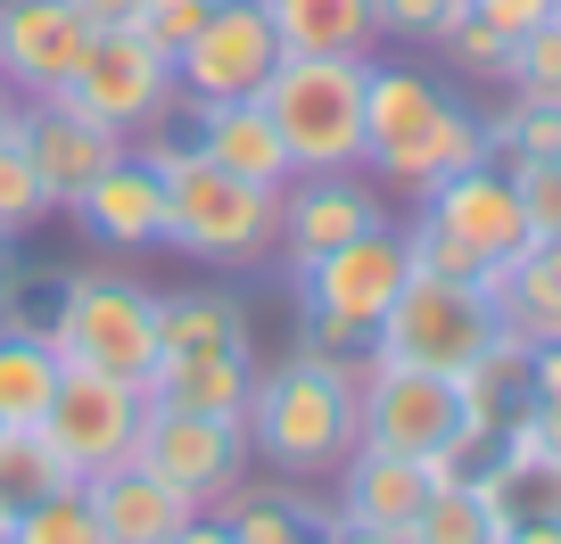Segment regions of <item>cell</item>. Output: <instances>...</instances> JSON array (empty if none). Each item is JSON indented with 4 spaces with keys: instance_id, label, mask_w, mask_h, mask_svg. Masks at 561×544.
I'll return each mask as SVG.
<instances>
[{
    "instance_id": "6da1fadb",
    "label": "cell",
    "mask_w": 561,
    "mask_h": 544,
    "mask_svg": "<svg viewBox=\"0 0 561 544\" xmlns=\"http://www.w3.org/2000/svg\"><path fill=\"white\" fill-rule=\"evenodd\" d=\"M248 454L273 478H331L364 445V347H314L280 355L248 380Z\"/></svg>"
},
{
    "instance_id": "7a4b0ae2",
    "label": "cell",
    "mask_w": 561,
    "mask_h": 544,
    "mask_svg": "<svg viewBox=\"0 0 561 544\" xmlns=\"http://www.w3.org/2000/svg\"><path fill=\"white\" fill-rule=\"evenodd\" d=\"M488 158V132L479 116L438 83L430 67H380L371 58L364 83V174L397 198H421L430 182L462 174V165Z\"/></svg>"
},
{
    "instance_id": "3957f363",
    "label": "cell",
    "mask_w": 561,
    "mask_h": 544,
    "mask_svg": "<svg viewBox=\"0 0 561 544\" xmlns=\"http://www.w3.org/2000/svg\"><path fill=\"white\" fill-rule=\"evenodd\" d=\"M140 165L158 174L165 190V247L191 264H224V273H248V264L273 256L280 240V190H256V182L224 174V165H207L191 141H174V132H140Z\"/></svg>"
},
{
    "instance_id": "277c9868",
    "label": "cell",
    "mask_w": 561,
    "mask_h": 544,
    "mask_svg": "<svg viewBox=\"0 0 561 544\" xmlns=\"http://www.w3.org/2000/svg\"><path fill=\"white\" fill-rule=\"evenodd\" d=\"M364 83H371V58L280 50V67L264 74L256 100L298 174H355L364 165Z\"/></svg>"
},
{
    "instance_id": "5b68a950",
    "label": "cell",
    "mask_w": 561,
    "mask_h": 544,
    "mask_svg": "<svg viewBox=\"0 0 561 544\" xmlns=\"http://www.w3.org/2000/svg\"><path fill=\"white\" fill-rule=\"evenodd\" d=\"M42 338L58 347V363L140 387L158 363V289H140L133 273H67Z\"/></svg>"
},
{
    "instance_id": "8992f818",
    "label": "cell",
    "mask_w": 561,
    "mask_h": 544,
    "mask_svg": "<svg viewBox=\"0 0 561 544\" xmlns=\"http://www.w3.org/2000/svg\"><path fill=\"white\" fill-rule=\"evenodd\" d=\"M404 273H413V256H404L397 223H371V231H355V240L322 247L314 264L289 273V281H298L306 338H314V347H371V331H380V314L397 305Z\"/></svg>"
},
{
    "instance_id": "52a82bcc",
    "label": "cell",
    "mask_w": 561,
    "mask_h": 544,
    "mask_svg": "<svg viewBox=\"0 0 561 544\" xmlns=\"http://www.w3.org/2000/svg\"><path fill=\"white\" fill-rule=\"evenodd\" d=\"M488 347H495L488 289L479 281H438V273H404L397 305H388L380 331H371V355H380V363L446 371V380H462Z\"/></svg>"
},
{
    "instance_id": "ba28073f",
    "label": "cell",
    "mask_w": 561,
    "mask_h": 544,
    "mask_svg": "<svg viewBox=\"0 0 561 544\" xmlns=\"http://www.w3.org/2000/svg\"><path fill=\"white\" fill-rule=\"evenodd\" d=\"M58 100H75L83 116H100L124 141H140V132L174 124L182 91H174V58H165L158 42H140L133 25H107V34H91L83 67H75V83L58 91Z\"/></svg>"
},
{
    "instance_id": "9c48e42d",
    "label": "cell",
    "mask_w": 561,
    "mask_h": 544,
    "mask_svg": "<svg viewBox=\"0 0 561 544\" xmlns=\"http://www.w3.org/2000/svg\"><path fill=\"white\" fill-rule=\"evenodd\" d=\"M364 445L388 454H455L462 471H479L462 454V380L446 371H413V363H380L364 347Z\"/></svg>"
},
{
    "instance_id": "30bf717a",
    "label": "cell",
    "mask_w": 561,
    "mask_h": 544,
    "mask_svg": "<svg viewBox=\"0 0 561 544\" xmlns=\"http://www.w3.org/2000/svg\"><path fill=\"white\" fill-rule=\"evenodd\" d=\"M140 413H149V396H140L133 380H107V371H75L67 363L34 429L75 478H100V471H116V462H133Z\"/></svg>"
},
{
    "instance_id": "8fae6325",
    "label": "cell",
    "mask_w": 561,
    "mask_h": 544,
    "mask_svg": "<svg viewBox=\"0 0 561 544\" xmlns=\"http://www.w3.org/2000/svg\"><path fill=\"white\" fill-rule=\"evenodd\" d=\"M133 462H140V471H158L174 495H191L198 511H215L248 471H256L240 421H215V413H174V404H149V413H140Z\"/></svg>"
},
{
    "instance_id": "7c38bea8",
    "label": "cell",
    "mask_w": 561,
    "mask_h": 544,
    "mask_svg": "<svg viewBox=\"0 0 561 544\" xmlns=\"http://www.w3.org/2000/svg\"><path fill=\"white\" fill-rule=\"evenodd\" d=\"M273 67H280V34H273V18H264V0H215V18L174 50L182 116H191V107H215V100H256Z\"/></svg>"
},
{
    "instance_id": "4fadbf2b",
    "label": "cell",
    "mask_w": 561,
    "mask_h": 544,
    "mask_svg": "<svg viewBox=\"0 0 561 544\" xmlns=\"http://www.w3.org/2000/svg\"><path fill=\"white\" fill-rule=\"evenodd\" d=\"M91 50V18L75 0H0V83L18 100H58Z\"/></svg>"
},
{
    "instance_id": "5bb4252c",
    "label": "cell",
    "mask_w": 561,
    "mask_h": 544,
    "mask_svg": "<svg viewBox=\"0 0 561 544\" xmlns=\"http://www.w3.org/2000/svg\"><path fill=\"white\" fill-rule=\"evenodd\" d=\"M421 215L438 231H455V240L471 247V256H488V264H512V256L537 247V231H528V215H520V190H512V174L495 158L430 182V190H421Z\"/></svg>"
},
{
    "instance_id": "9a60e30c",
    "label": "cell",
    "mask_w": 561,
    "mask_h": 544,
    "mask_svg": "<svg viewBox=\"0 0 561 544\" xmlns=\"http://www.w3.org/2000/svg\"><path fill=\"white\" fill-rule=\"evenodd\" d=\"M371 223H388V207L371 198L364 165H355V174H289V190H280V240H273V256L298 273V264H314L322 247L355 240V231H371Z\"/></svg>"
},
{
    "instance_id": "2e32d148",
    "label": "cell",
    "mask_w": 561,
    "mask_h": 544,
    "mask_svg": "<svg viewBox=\"0 0 561 544\" xmlns=\"http://www.w3.org/2000/svg\"><path fill=\"white\" fill-rule=\"evenodd\" d=\"M18 141H25V158H34V174H42V190H50V207H67V198L83 190L91 174H107V165L133 149L124 132H107L100 116H83L75 100H25Z\"/></svg>"
},
{
    "instance_id": "e0dca14e",
    "label": "cell",
    "mask_w": 561,
    "mask_h": 544,
    "mask_svg": "<svg viewBox=\"0 0 561 544\" xmlns=\"http://www.w3.org/2000/svg\"><path fill=\"white\" fill-rule=\"evenodd\" d=\"M67 215L107 256H149V247H165V190H158V174L140 165V149H124L107 174H91L83 190L67 198Z\"/></svg>"
},
{
    "instance_id": "ac0fdd59",
    "label": "cell",
    "mask_w": 561,
    "mask_h": 544,
    "mask_svg": "<svg viewBox=\"0 0 561 544\" xmlns=\"http://www.w3.org/2000/svg\"><path fill=\"white\" fill-rule=\"evenodd\" d=\"M331 511L339 520H355V528H413L421 520V504H430V487H438V478H430V462L421 454H388V445H355L347 462H339L331 471Z\"/></svg>"
},
{
    "instance_id": "d6986e66",
    "label": "cell",
    "mask_w": 561,
    "mask_h": 544,
    "mask_svg": "<svg viewBox=\"0 0 561 544\" xmlns=\"http://www.w3.org/2000/svg\"><path fill=\"white\" fill-rule=\"evenodd\" d=\"M248 380H256V355L240 347H158L140 396L174 404V413H215V421H240L248 413Z\"/></svg>"
},
{
    "instance_id": "ffe728a7",
    "label": "cell",
    "mask_w": 561,
    "mask_h": 544,
    "mask_svg": "<svg viewBox=\"0 0 561 544\" xmlns=\"http://www.w3.org/2000/svg\"><path fill=\"white\" fill-rule=\"evenodd\" d=\"M191 149L207 165H224V174L256 182V190H289V149H280L273 116H264V100H215V107H191Z\"/></svg>"
},
{
    "instance_id": "44dd1931",
    "label": "cell",
    "mask_w": 561,
    "mask_h": 544,
    "mask_svg": "<svg viewBox=\"0 0 561 544\" xmlns=\"http://www.w3.org/2000/svg\"><path fill=\"white\" fill-rule=\"evenodd\" d=\"M83 504L100 520V544H165L182 520H198L191 495H174L158 471H140V462H116V471L83 478Z\"/></svg>"
},
{
    "instance_id": "7402d4cb",
    "label": "cell",
    "mask_w": 561,
    "mask_h": 544,
    "mask_svg": "<svg viewBox=\"0 0 561 544\" xmlns=\"http://www.w3.org/2000/svg\"><path fill=\"white\" fill-rule=\"evenodd\" d=\"M215 520L231 528V544H322V528L339 520L331 504L306 495V478H240L215 504Z\"/></svg>"
},
{
    "instance_id": "603a6c76",
    "label": "cell",
    "mask_w": 561,
    "mask_h": 544,
    "mask_svg": "<svg viewBox=\"0 0 561 544\" xmlns=\"http://www.w3.org/2000/svg\"><path fill=\"white\" fill-rule=\"evenodd\" d=\"M280 50H314V58H371L380 50V0H264Z\"/></svg>"
},
{
    "instance_id": "cb8c5ba5",
    "label": "cell",
    "mask_w": 561,
    "mask_h": 544,
    "mask_svg": "<svg viewBox=\"0 0 561 544\" xmlns=\"http://www.w3.org/2000/svg\"><path fill=\"white\" fill-rule=\"evenodd\" d=\"M512 520H520V511L504 504V487H495L488 471H462V478H438V487H430V504L404 528V544H504Z\"/></svg>"
},
{
    "instance_id": "d4e9b609",
    "label": "cell",
    "mask_w": 561,
    "mask_h": 544,
    "mask_svg": "<svg viewBox=\"0 0 561 544\" xmlns=\"http://www.w3.org/2000/svg\"><path fill=\"white\" fill-rule=\"evenodd\" d=\"M58 347L34 331V322H9L0 314V429H34L42 404H50L58 387Z\"/></svg>"
},
{
    "instance_id": "484cf974",
    "label": "cell",
    "mask_w": 561,
    "mask_h": 544,
    "mask_svg": "<svg viewBox=\"0 0 561 544\" xmlns=\"http://www.w3.org/2000/svg\"><path fill=\"white\" fill-rule=\"evenodd\" d=\"M488 305H495V331L520 338V347H553L561 338V289L545 281L537 256H512V264H488Z\"/></svg>"
},
{
    "instance_id": "4316f807",
    "label": "cell",
    "mask_w": 561,
    "mask_h": 544,
    "mask_svg": "<svg viewBox=\"0 0 561 544\" xmlns=\"http://www.w3.org/2000/svg\"><path fill=\"white\" fill-rule=\"evenodd\" d=\"M158 347H240V355H256L248 305L231 289H174V298H158Z\"/></svg>"
},
{
    "instance_id": "83f0119b",
    "label": "cell",
    "mask_w": 561,
    "mask_h": 544,
    "mask_svg": "<svg viewBox=\"0 0 561 544\" xmlns=\"http://www.w3.org/2000/svg\"><path fill=\"white\" fill-rule=\"evenodd\" d=\"M479 132H488V158H495V165L561 158V107H545V100H512V107H495V116H479Z\"/></svg>"
},
{
    "instance_id": "f1b7e54d",
    "label": "cell",
    "mask_w": 561,
    "mask_h": 544,
    "mask_svg": "<svg viewBox=\"0 0 561 544\" xmlns=\"http://www.w3.org/2000/svg\"><path fill=\"white\" fill-rule=\"evenodd\" d=\"M9 544H100V520H91V504H83V478L34 495V504H18Z\"/></svg>"
},
{
    "instance_id": "f546056e",
    "label": "cell",
    "mask_w": 561,
    "mask_h": 544,
    "mask_svg": "<svg viewBox=\"0 0 561 544\" xmlns=\"http://www.w3.org/2000/svg\"><path fill=\"white\" fill-rule=\"evenodd\" d=\"M50 487H75V471L42 445V429H0V495L9 504H34Z\"/></svg>"
},
{
    "instance_id": "4dcf8cb0",
    "label": "cell",
    "mask_w": 561,
    "mask_h": 544,
    "mask_svg": "<svg viewBox=\"0 0 561 544\" xmlns=\"http://www.w3.org/2000/svg\"><path fill=\"white\" fill-rule=\"evenodd\" d=\"M504 91H512V100H545V107H561V25H553V18L528 25V34L512 42V58H504Z\"/></svg>"
},
{
    "instance_id": "1f68e13d",
    "label": "cell",
    "mask_w": 561,
    "mask_h": 544,
    "mask_svg": "<svg viewBox=\"0 0 561 544\" xmlns=\"http://www.w3.org/2000/svg\"><path fill=\"white\" fill-rule=\"evenodd\" d=\"M50 190H42V174H34V158H25V141L18 132H9V141H0V231H9V240H25V231L34 223H50Z\"/></svg>"
},
{
    "instance_id": "d6a6232c",
    "label": "cell",
    "mask_w": 561,
    "mask_h": 544,
    "mask_svg": "<svg viewBox=\"0 0 561 544\" xmlns=\"http://www.w3.org/2000/svg\"><path fill=\"white\" fill-rule=\"evenodd\" d=\"M404 256H413V273H438V281H488V256H471V247H462L455 231H438L430 215H413Z\"/></svg>"
},
{
    "instance_id": "836d02e7",
    "label": "cell",
    "mask_w": 561,
    "mask_h": 544,
    "mask_svg": "<svg viewBox=\"0 0 561 544\" xmlns=\"http://www.w3.org/2000/svg\"><path fill=\"white\" fill-rule=\"evenodd\" d=\"M471 18V0H380V34H397V42H430L438 50L455 25Z\"/></svg>"
},
{
    "instance_id": "e575fe53",
    "label": "cell",
    "mask_w": 561,
    "mask_h": 544,
    "mask_svg": "<svg viewBox=\"0 0 561 544\" xmlns=\"http://www.w3.org/2000/svg\"><path fill=\"white\" fill-rule=\"evenodd\" d=\"M438 58H446L455 74H471V83H504V58H512V42H504V34H488L479 18H462L455 34L438 42Z\"/></svg>"
},
{
    "instance_id": "d590c367",
    "label": "cell",
    "mask_w": 561,
    "mask_h": 544,
    "mask_svg": "<svg viewBox=\"0 0 561 544\" xmlns=\"http://www.w3.org/2000/svg\"><path fill=\"white\" fill-rule=\"evenodd\" d=\"M512 174V190H520V215H528V231H561V158H520V165H504Z\"/></svg>"
},
{
    "instance_id": "8d00e7d4",
    "label": "cell",
    "mask_w": 561,
    "mask_h": 544,
    "mask_svg": "<svg viewBox=\"0 0 561 544\" xmlns=\"http://www.w3.org/2000/svg\"><path fill=\"white\" fill-rule=\"evenodd\" d=\"M207 18H215V0H140L133 34H140V42H158V50L174 58V50H182V42H191Z\"/></svg>"
},
{
    "instance_id": "74e56055",
    "label": "cell",
    "mask_w": 561,
    "mask_h": 544,
    "mask_svg": "<svg viewBox=\"0 0 561 544\" xmlns=\"http://www.w3.org/2000/svg\"><path fill=\"white\" fill-rule=\"evenodd\" d=\"M471 18L488 25V34H504V42H520L528 25H545L553 18V0H471Z\"/></svg>"
},
{
    "instance_id": "f35d334b",
    "label": "cell",
    "mask_w": 561,
    "mask_h": 544,
    "mask_svg": "<svg viewBox=\"0 0 561 544\" xmlns=\"http://www.w3.org/2000/svg\"><path fill=\"white\" fill-rule=\"evenodd\" d=\"M528 404H545V413H561V338L553 347H528V380H520Z\"/></svg>"
},
{
    "instance_id": "ab89813d",
    "label": "cell",
    "mask_w": 561,
    "mask_h": 544,
    "mask_svg": "<svg viewBox=\"0 0 561 544\" xmlns=\"http://www.w3.org/2000/svg\"><path fill=\"white\" fill-rule=\"evenodd\" d=\"M504 544H561V520L553 511H520V520L504 528Z\"/></svg>"
},
{
    "instance_id": "60d3db41",
    "label": "cell",
    "mask_w": 561,
    "mask_h": 544,
    "mask_svg": "<svg viewBox=\"0 0 561 544\" xmlns=\"http://www.w3.org/2000/svg\"><path fill=\"white\" fill-rule=\"evenodd\" d=\"M75 9L91 18V34H107V25H133V18H140V0H75Z\"/></svg>"
},
{
    "instance_id": "b9f144b4",
    "label": "cell",
    "mask_w": 561,
    "mask_h": 544,
    "mask_svg": "<svg viewBox=\"0 0 561 544\" xmlns=\"http://www.w3.org/2000/svg\"><path fill=\"white\" fill-rule=\"evenodd\" d=\"M322 544H404L397 528H355V520H331L322 528Z\"/></svg>"
},
{
    "instance_id": "7bdbcfd3",
    "label": "cell",
    "mask_w": 561,
    "mask_h": 544,
    "mask_svg": "<svg viewBox=\"0 0 561 544\" xmlns=\"http://www.w3.org/2000/svg\"><path fill=\"white\" fill-rule=\"evenodd\" d=\"M165 544H231V528L215 520V511H198V520H182V528H174Z\"/></svg>"
},
{
    "instance_id": "ee69618b",
    "label": "cell",
    "mask_w": 561,
    "mask_h": 544,
    "mask_svg": "<svg viewBox=\"0 0 561 544\" xmlns=\"http://www.w3.org/2000/svg\"><path fill=\"white\" fill-rule=\"evenodd\" d=\"M18 298V240H9V231H0V305Z\"/></svg>"
},
{
    "instance_id": "f6af8a7d",
    "label": "cell",
    "mask_w": 561,
    "mask_h": 544,
    "mask_svg": "<svg viewBox=\"0 0 561 544\" xmlns=\"http://www.w3.org/2000/svg\"><path fill=\"white\" fill-rule=\"evenodd\" d=\"M528 256H537V264H545V281H553V289H561V231H545V240H537V247H528Z\"/></svg>"
},
{
    "instance_id": "bcb514c9",
    "label": "cell",
    "mask_w": 561,
    "mask_h": 544,
    "mask_svg": "<svg viewBox=\"0 0 561 544\" xmlns=\"http://www.w3.org/2000/svg\"><path fill=\"white\" fill-rule=\"evenodd\" d=\"M18 116H25V100L9 83H0V141H9V132H18Z\"/></svg>"
},
{
    "instance_id": "7dc6e473",
    "label": "cell",
    "mask_w": 561,
    "mask_h": 544,
    "mask_svg": "<svg viewBox=\"0 0 561 544\" xmlns=\"http://www.w3.org/2000/svg\"><path fill=\"white\" fill-rule=\"evenodd\" d=\"M537 429H545V454L561 462V413H545V404H537Z\"/></svg>"
},
{
    "instance_id": "c3c4849f",
    "label": "cell",
    "mask_w": 561,
    "mask_h": 544,
    "mask_svg": "<svg viewBox=\"0 0 561 544\" xmlns=\"http://www.w3.org/2000/svg\"><path fill=\"white\" fill-rule=\"evenodd\" d=\"M9 520H18V504H9V495H0V544H9Z\"/></svg>"
},
{
    "instance_id": "681fc988",
    "label": "cell",
    "mask_w": 561,
    "mask_h": 544,
    "mask_svg": "<svg viewBox=\"0 0 561 544\" xmlns=\"http://www.w3.org/2000/svg\"><path fill=\"white\" fill-rule=\"evenodd\" d=\"M553 25H561V0H553Z\"/></svg>"
}]
</instances>
